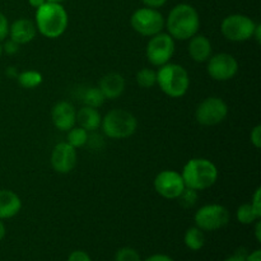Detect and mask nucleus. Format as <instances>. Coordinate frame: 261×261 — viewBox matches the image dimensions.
<instances>
[{"label": "nucleus", "mask_w": 261, "mask_h": 261, "mask_svg": "<svg viewBox=\"0 0 261 261\" xmlns=\"http://www.w3.org/2000/svg\"><path fill=\"white\" fill-rule=\"evenodd\" d=\"M9 35V22L3 13H0V42L4 41Z\"/></svg>", "instance_id": "obj_28"}, {"label": "nucleus", "mask_w": 261, "mask_h": 261, "mask_svg": "<svg viewBox=\"0 0 261 261\" xmlns=\"http://www.w3.org/2000/svg\"><path fill=\"white\" fill-rule=\"evenodd\" d=\"M246 261H261V251L260 250H255L251 254H247Z\"/></svg>", "instance_id": "obj_36"}, {"label": "nucleus", "mask_w": 261, "mask_h": 261, "mask_svg": "<svg viewBox=\"0 0 261 261\" xmlns=\"http://www.w3.org/2000/svg\"><path fill=\"white\" fill-rule=\"evenodd\" d=\"M22 209V200L12 190H0V219H9Z\"/></svg>", "instance_id": "obj_18"}, {"label": "nucleus", "mask_w": 261, "mask_h": 261, "mask_svg": "<svg viewBox=\"0 0 261 261\" xmlns=\"http://www.w3.org/2000/svg\"><path fill=\"white\" fill-rule=\"evenodd\" d=\"M68 13L58 3L46 2L42 7L36 9V27L45 37L58 38L63 36L68 28Z\"/></svg>", "instance_id": "obj_2"}, {"label": "nucleus", "mask_w": 261, "mask_h": 261, "mask_svg": "<svg viewBox=\"0 0 261 261\" xmlns=\"http://www.w3.org/2000/svg\"><path fill=\"white\" fill-rule=\"evenodd\" d=\"M2 47L3 51H5L8 55H14V54H17L19 51V43H17L12 38H9V40L5 41L4 46H2Z\"/></svg>", "instance_id": "obj_30"}, {"label": "nucleus", "mask_w": 261, "mask_h": 261, "mask_svg": "<svg viewBox=\"0 0 261 261\" xmlns=\"http://www.w3.org/2000/svg\"><path fill=\"white\" fill-rule=\"evenodd\" d=\"M252 38H255V40H256V42L260 43V41H261V25L259 24V23L256 24V28H255V32H254V35H252Z\"/></svg>", "instance_id": "obj_39"}, {"label": "nucleus", "mask_w": 261, "mask_h": 261, "mask_svg": "<svg viewBox=\"0 0 261 261\" xmlns=\"http://www.w3.org/2000/svg\"><path fill=\"white\" fill-rule=\"evenodd\" d=\"M184 242H185L186 247L190 249L191 251H199L205 245V234L204 231H201L198 227H190L188 231L185 232L184 236Z\"/></svg>", "instance_id": "obj_20"}, {"label": "nucleus", "mask_w": 261, "mask_h": 261, "mask_svg": "<svg viewBox=\"0 0 261 261\" xmlns=\"http://www.w3.org/2000/svg\"><path fill=\"white\" fill-rule=\"evenodd\" d=\"M250 204H251L252 208H254L255 211H256L261 216V189L260 188L256 189V191H255L254 196H252L251 199V203Z\"/></svg>", "instance_id": "obj_32"}, {"label": "nucleus", "mask_w": 261, "mask_h": 261, "mask_svg": "<svg viewBox=\"0 0 261 261\" xmlns=\"http://www.w3.org/2000/svg\"><path fill=\"white\" fill-rule=\"evenodd\" d=\"M8 74H9V75L15 76V78H17V76H18V74L15 73V68H9V69H8Z\"/></svg>", "instance_id": "obj_41"}, {"label": "nucleus", "mask_w": 261, "mask_h": 261, "mask_svg": "<svg viewBox=\"0 0 261 261\" xmlns=\"http://www.w3.org/2000/svg\"><path fill=\"white\" fill-rule=\"evenodd\" d=\"M76 122H78V126L83 127L88 133L96 132L101 126L102 116L97 109L83 106L76 112Z\"/></svg>", "instance_id": "obj_19"}, {"label": "nucleus", "mask_w": 261, "mask_h": 261, "mask_svg": "<svg viewBox=\"0 0 261 261\" xmlns=\"http://www.w3.org/2000/svg\"><path fill=\"white\" fill-rule=\"evenodd\" d=\"M246 256H247L246 250L239 249L233 255L228 256L224 261H246Z\"/></svg>", "instance_id": "obj_33"}, {"label": "nucleus", "mask_w": 261, "mask_h": 261, "mask_svg": "<svg viewBox=\"0 0 261 261\" xmlns=\"http://www.w3.org/2000/svg\"><path fill=\"white\" fill-rule=\"evenodd\" d=\"M194 222L201 231H218L228 224L229 212L221 204H208L198 209L194 216Z\"/></svg>", "instance_id": "obj_8"}, {"label": "nucleus", "mask_w": 261, "mask_h": 261, "mask_svg": "<svg viewBox=\"0 0 261 261\" xmlns=\"http://www.w3.org/2000/svg\"><path fill=\"white\" fill-rule=\"evenodd\" d=\"M198 196H199L198 191L193 190V189L185 188L177 199L181 206L189 209V208H193V206L195 205L196 201H198Z\"/></svg>", "instance_id": "obj_26"}, {"label": "nucleus", "mask_w": 261, "mask_h": 261, "mask_svg": "<svg viewBox=\"0 0 261 261\" xmlns=\"http://www.w3.org/2000/svg\"><path fill=\"white\" fill-rule=\"evenodd\" d=\"M257 23L244 14H231L222 20L221 32L232 42H245L252 38Z\"/></svg>", "instance_id": "obj_7"}, {"label": "nucleus", "mask_w": 261, "mask_h": 261, "mask_svg": "<svg viewBox=\"0 0 261 261\" xmlns=\"http://www.w3.org/2000/svg\"><path fill=\"white\" fill-rule=\"evenodd\" d=\"M54 126L61 132H69L76 124V110L70 102H58L51 111Z\"/></svg>", "instance_id": "obj_14"}, {"label": "nucleus", "mask_w": 261, "mask_h": 261, "mask_svg": "<svg viewBox=\"0 0 261 261\" xmlns=\"http://www.w3.org/2000/svg\"><path fill=\"white\" fill-rule=\"evenodd\" d=\"M181 176L186 188L203 191L217 182L218 168L206 158H193L184 166Z\"/></svg>", "instance_id": "obj_3"}, {"label": "nucleus", "mask_w": 261, "mask_h": 261, "mask_svg": "<svg viewBox=\"0 0 261 261\" xmlns=\"http://www.w3.org/2000/svg\"><path fill=\"white\" fill-rule=\"evenodd\" d=\"M36 35H37L36 23H33L30 19H25V18L14 20L12 25H9L10 38L19 45H24V43L33 41Z\"/></svg>", "instance_id": "obj_15"}, {"label": "nucleus", "mask_w": 261, "mask_h": 261, "mask_svg": "<svg viewBox=\"0 0 261 261\" xmlns=\"http://www.w3.org/2000/svg\"><path fill=\"white\" fill-rule=\"evenodd\" d=\"M255 237H256V241L261 242V222L259 221L255 222Z\"/></svg>", "instance_id": "obj_37"}, {"label": "nucleus", "mask_w": 261, "mask_h": 261, "mask_svg": "<svg viewBox=\"0 0 261 261\" xmlns=\"http://www.w3.org/2000/svg\"><path fill=\"white\" fill-rule=\"evenodd\" d=\"M5 234H7V229H5L4 223H3L2 219H0V241H2V240L4 239Z\"/></svg>", "instance_id": "obj_40"}, {"label": "nucleus", "mask_w": 261, "mask_h": 261, "mask_svg": "<svg viewBox=\"0 0 261 261\" xmlns=\"http://www.w3.org/2000/svg\"><path fill=\"white\" fill-rule=\"evenodd\" d=\"M130 24L133 30L145 37H152L162 32L165 28V18L160 10L154 8H139L133 13L130 18Z\"/></svg>", "instance_id": "obj_6"}, {"label": "nucleus", "mask_w": 261, "mask_h": 261, "mask_svg": "<svg viewBox=\"0 0 261 261\" xmlns=\"http://www.w3.org/2000/svg\"><path fill=\"white\" fill-rule=\"evenodd\" d=\"M88 132L84 130L81 126L71 127L68 132V138H66V143L70 144L73 148H82L88 143Z\"/></svg>", "instance_id": "obj_23"}, {"label": "nucleus", "mask_w": 261, "mask_h": 261, "mask_svg": "<svg viewBox=\"0 0 261 261\" xmlns=\"http://www.w3.org/2000/svg\"><path fill=\"white\" fill-rule=\"evenodd\" d=\"M98 88L106 99H116L124 93L125 79L119 73H109L102 76Z\"/></svg>", "instance_id": "obj_16"}, {"label": "nucleus", "mask_w": 261, "mask_h": 261, "mask_svg": "<svg viewBox=\"0 0 261 261\" xmlns=\"http://www.w3.org/2000/svg\"><path fill=\"white\" fill-rule=\"evenodd\" d=\"M206 71L214 81L227 82L233 78L239 71V61L231 54L221 53L211 56L206 61Z\"/></svg>", "instance_id": "obj_11"}, {"label": "nucleus", "mask_w": 261, "mask_h": 261, "mask_svg": "<svg viewBox=\"0 0 261 261\" xmlns=\"http://www.w3.org/2000/svg\"><path fill=\"white\" fill-rule=\"evenodd\" d=\"M82 101H83L84 106L98 109L105 103L106 98H105L103 93H102L98 87H89L88 89L84 91L83 96H82Z\"/></svg>", "instance_id": "obj_22"}, {"label": "nucleus", "mask_w": 261, "mask_h": 261, "mask_svg": "<svg viewBox=\"0 0 261 261\" xmlns=\"http://www.w3.org/2000/svg\"><path fill=\"white\" fill-rule=\"evenodd\" d=\"M165 25L173 40L186 41L199 32L200 17L193 5L178 4L171 9Z\"/></svg>", "instance_id": "obj_1"}, {"label": "nucleus", "mask_w": 261, "mask_h": 261, "mask_svg": "<svg viewBox=\"0 0 261 261\" xmlns=\"http://www.w3.org/2000/svg\"><path fill=\"white\" fill-rule=\"evenodd\" d=\"M137 83L142 88H152L157 84V71L149 68L140 69L137 73Z\"/></svg>", "instance_id": "obj_25"}, {"label": "nucleus", "mask_w": 261, "mask_h": 261, "mask_svg": "<svg viewBox=\"0 0 261 261\" xmlns=\"http://www.w3.org/2000/svg\"><path fill=\"white\" fill-rule=\"evenodd\" d=\"M157 84L168 97L180 98L185 96L190 87V76L186 69L178 64L167 63L157 71Z\"/></svg>", "instance_id": "obj_4"}, {"label": "nucleus", "mask_w": 261, "mask_h": 261, "mask_svg": "<svg viewBox=\"0 0 261 261\" xmlns=\"http://www.w3.org/2000/svg\"><path fill=\"white\" fill-rule=\"evenodd\" d=\"M250 140H251L252 145H254L256 149H259L261 147V125H256V126L251 130Z\"/></svg>", "instance_id": "obj_29"}, {"label": "nucleus", "mask_w": 261, "mask_h": 261, "mask_svg": "<svg viewBox=\"0 0 261 261\" xmlns=\"http://www.w3.org/2000/svg\"><path fill=\"white\" fill-rule=\"evenodd\" d=\"M143 4L148 8H154V9H158V8L163 7V5L167 3V0H142Z\"/></svg>", "instance_id": "obj_34"}, {"label": "nucleus", "mask_w": 261, "mask_h": 261, "mask_svg": "<svg viewBox=\"0 0 261 261\" xmlns=\"http://www.w3.org/2000/svg\"><path fill=\"white\" fill-rule=\"evenodd\" d=\"M46 2H47V0H28V3H30L31 7L35 8V9H38L40 7H42Z\"/></svg>", "instance_id": "obj_38"}, {"label": "nucleus", "mask_w": 261, "mask_h": 261, "mask_svg": "<svg viewBox=\"0 0 261 261\" xmlns=\"http://www.w3.org/2000/svg\"><path fill=\"white\" fill-rule=\"evenodd\" d=\"M68 261H92V259L86 251L76 250V251H73L70 255H69Z\"/></svg>", "instance_id": "obj_31"}, {"label": "nucleus", "mask_w": 261, "mask_h": 261, "mask_svg": "<svg viewBox=\"0 0 261 261\" xmlns=\"http://www.w3.org/2000/svg\"><path fill=\"white\" fill-rule=\"evenodd\" d=\"M237 221L241 224H252L256 221H259L261 216L252 208V205L250 203L242 204L241 206H239L236 212Z\"/></svg>", "instance_id": "obj_24"}, {"label": "nucleus", "mask_w": 261, "mask_h": 261, "mask_svg": "<svg viewBox=\"0 0 261 261\" xmlns=\"http://www.w3.org/2000/svg\"><path fill=\"white\" fill-rule=\"evenodd\" d=\"M47 2H50V3H58V4H61V3L65 2V0H47Z\"/></svg>", "instance_id": "obj_42"}, {"label": "nucleus", "mask_w": 261, "mask_h": 261, "mask_svg": "<svg viewBox=\"0 0 261 261\" xmlns=\"http://www.w3.org/2000/svg\"><path fill=\"white\" fill-rule=\"evenodd\" d=\"M228 106L219 97H208L198 106L195 111L196 121L204 126H214L226 120Z\"/></svg>", "instance_id": "obj_10"}, {"label": "nucleus", "mask_w": 261, "mask_h": 261, "mask_svg": "<svg viewBox=\"0 0 261 261\" xmlns=\"http://www.w3.org/2000/svg\"><path fill=\"white\" fill-rule=\"evenodd\" d=\"M76 161H78L76 149L66 142L58 143L54 147L51 153V166L55 172L61 175L71 172L75 168Z\"/></svg>", "instance_id": "obj_13"}, {"label": "nucleus", "mask_w": 261, "mask_h": 261, "mask_svg": "<svg viewBox=\"0 0 261 261\" xmlns=\"http://www.w3.org/2000/svg\"><path fill=\"white\" fill-rule=\"evenodd\" d=\"M175 54V40L168 33L160 32L148 41L145 55L153 66H162L170 63Z\"/></svg>", "instance_id": "obj_9"}, {"label": "nucleus", "mask_w": 261, "mask_h": 261, "mask_svg": "<svg viewBox=\"0 0 261 261\" xmlns=\"http://www.w3.org/2000/svg\"><path fill=\"white\" fill-rule=\"evenodd\" d=\"M2 54H3V47L2 45H0V58H2Z\"/></svg>", "instance_id": "obj_43"}, {"label": "nucleus", "mask_w": 261, "mask_h": 261, "mask_svg": "<svg viewBox=\"0 0 261 261\" xmlns=\"http://www.w3.org/2000/svg\"><path fill=\"white\" fill-rule=\"evenodd\" d=\"M115 261H142V257L133 247H122L115 254Z\"/></svg>", "instance_id": "obj_27"}, {"label": "nucleus", "mask_w": 261, "mask_h": 261, "mask_svg": "<svg viewBox=\"0 0 261 261\" xmlns=\"http://www.w3.org/2000/svg\"><path fill=\"white\" fill-rule=\"evenodd\" d=\"M101 126L110 139H126L137 132L138 120L126 110L115 109L105 115Z\"/></svg>", "instance_id": "obj_5"}, {"label": "nucleus", "mask_w": 261, "mask_h": 261, "mask_svg": "<svg viewBox=\"0 0 261 261\" xmlns=\"http://www.w3.org/2000/svg\"><path fill=\"white\" fill-rule=\"evenodd\" d=\"M144 261H173V259L171 256H168V255L155 254V255H152V256L147 257Z\"/></svg>", "instance_id": "obj_35"}, {"label": "nucleus", "mask_w": 261, "mask_h": 261, "mask_svg": "<svg viewBox=\"0 0 261 261\" xmlns=\"http://www.w3.org/2000/svg\"><path fill=\"white\" fill-rule=\"evenodd\" d=\"M17 81L19 86L24 89H33L42 83L43 78L40 71L36 70H25L18 74Z\"/></svg>", "instance_id": "obj_21"}, {"label": "nucleus", "mask_w": 261, "mask_h": 261, "mask_svg": "<svg viewBox=\"0 0 261 261\" xmlns=\"http://www.w3.org/2000/svg\"><path fill=\"white\" fill-rule=\"evenodd\" d=\"M212 42L206 36L198 35L190 38L189 42V55L196 63H205L212 56Z\"/></svg>", "instance_id": "obj_17"}, {"label": "nucleus", "mask_w": 261, "mask_h": 261, "mask_svg": "<svg viewBox=\"0 0 261 261\" xmlns=\"http://www.w3.org/2000/svg\"><path fill=\"white\" fill-rule=\"evenodd\" d=\"M185 188L182 176L177 171H161L154 178V190L165 199H177Z\"/></svg>", "instance_id": "obj_12"}]
</instances>
